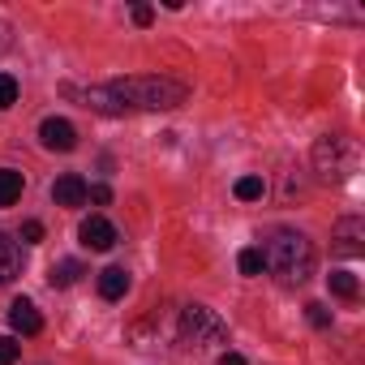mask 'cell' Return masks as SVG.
Here are the masks:
<instances>
[{
  "mask_svg": "<svg viewBox=\"0 0 365 365\" xmlns=\"http://www.w3.org/2000/svg\"><path fill=\"white\" fill-rule=\"evenodd\" d=\"M69 95H82L86 108L120 116V112H159V108H176L185 103V86L172 82V78H125V82H108V86H65Z\"/></svg>",
  "mask_w": 365,
  "mask_h": 365,
  "instance_id": "6da1fadb",
  "label": "cell"
},
{
  "mask_svg": "<svg viewBox=\"0 0 365 365\" xmlns=\"http://www.w3.org/2000/svg\"><path fill=\"white\" fill-rule=\"evenodd\" d=\"M305 318H309L314 327H331V309H327V305H318V301H314V305H305Z\"/></svg>",
  "mask_w": 365,
  "mask_h": 365,
  "instance_id": "d6986e66",
  "label": "cell"
},
{
  "mask_svg": "<svg viewBox=\"0 0 365 365\" xmlns=\"http://www.w3.org/2000/svg\"><path fill=\"white\" fill-rule=\"evenodd\" d=\"M150 18H155L150 5H133V22H138V26H150Z\"/></svg>",
  "mask_w": 365,
  "mask_h": 365,
  "instance_id": "7402d4cb",
  "label": "cell"
},
{
  "mask_svg": "<svg viewBox=\"0 0 365 365\" xmlns=\"http://www.w3.org/2000/svg\"><path fill=\"white\" fill-rule=\"evenodd\" d=\"M52 202L56 207H82L86 202V180L78 172H65L56 185H52Z\"/></svg>",
  "mask_w": 365,
  "mask_h": 365,
  "instance_id": "9c48e42d",
  "label": "cell"
},
{
  "mask_svg": "<svg viewBox=\"0 0 365 365\" xmlns=\"http://www.w3.org/2000/svg\"><path fill=\"white\" fill-rule=\"evenodd\" d=\"M232 194H237L241 202H258V198L267 194V180H262V176H241L237 185H232Z\"/></svg>",
  "mask_w": 365,
  "mask_h": 365,
  "instance_id": "4fadbf2b",
  "label": "cell"
},
{
  "mask_svg": "<svg viewBox=\"0 0 365 365\" xmlns=\"http://www.w3.org/2000/svg\"><path fill=\"white\" fill-rule=\"evenodd\" d=\"M331 250H335L339 258H361V254H365V220H361V215H344V220L335 224Z\"/></svg>",
  "mask_w": 365,
  "mask_h": 365,
  "instance_id": "5b68a950",
  "label": "cell"
},
{
  "mask_svg": "<svg viewBox=\"0 0 365 365\" xmlns=\"http://www.w3.org/2000/svg\"><path fill=\"white\" fill-rule=\"evenodd\" d=\"M14 103H18V82H14L9 73H0V112L14 108Z\"/></svg>",
  "mask_w": 365,
  "mask_h": 365,
  "instance_id": "e0dca14e",
  "label": "cell"
},
{
  "mask_svg": "<svg viewBox=\"0 0 365 365\" xmlns=\"http://www.w3.org/2000/svg\"><path fill=\"white\" fill-rule=\"evenodd\" d=\"M14 361H18V339L0 335V365H14Z\"/></svg>",
  "mask_w": 365,
  "mask_h": 365,
  "instance_id": "ac0fdd59",
  "label": "cell"
},
{
  "mask_svg": "<svg viewBox=\"0 0 365 365\" xmlns=\"http://www.w3.org/2000/svg\"><path fill=\"white\" fill-rule=\"evenodd\" d=\"M314 168H318V176L322 180H344V176H352L356 172V146L348 142V138H318V146H314Z\"/></svg>",
  "mask_w": 365,
  "mask_h": 365,
  "instance_id": "277c9868",
  "label": "cell"
},
{
  "mask_svg": "<svg viewBox=\"0 0 365 365\" xmlns=\"http://www.w3.org/2000/svg\"><path fill=\"white\" fill-rule=\"evenodd\" d=\"M327 284H331V292H335V297H356V288H361L352 271H331V275H327Z\"/></svg>",
  "mask_w": 365,
  "mask_h": 365,
  "instance_id": "2e32d148",
  "label": "cell"
},
{
  "mask_svg": "<svg viewBox=\"0 0 365 365\" xmlns=\"http://www.w3.org/2000/svg\"><path fill=\"white\" fill-rule=\"evenodd\" d=\"M262 262H267V271H271L284 288H297V284H305V279L314 275V245H309L301 232L279 228V232L267 237Z\"/></svg>",
  "mask_w": 365,
  "mask_h": 365,
  "instance_id": "7a4b0ae2",
  "label": "cell"
},
{
  "mask_svg": "<svg viewBox=\"0 0 365 365\" xmlns=\"http://www.w3.org/2000/svg\"><path fill=\"white\" fill-rule=\"evenodd\" d=\"M26 190V176L18 168H0V207H14Z\"/></svg>",
  "mask_w": 365,
  "mask_h": 365,
  "instance_id": "7c38bea8",
  "label": "cell"
},
{
  "mask_svg": "<svg viewBox=\"0 0 365 365\" xmlns=\"http://www.w3.org/2000/svg\"><path fill=\"white\" fill-rule=\"evenodd\" d=\"M86 198L99 202V207H108V202H112V190H108V185H86Z\"/></svg>",
  "mask_w": 365,
  "mask_h": 365,
  "instance_id": "44dd1931",
  "label": "cell"
},
{
  "mask_svg": "<svg viewBox=\"0 0 365 365\" xmlns=\"http://www.w3.org/2000/svg\"><path fill=\"white\" fill-rule=\"evenodd\" d=\"M9 327H14L18 335H39V331H43V314L35 309V301L18 297V301L9 305Z\"/></svg>",
  "mask_w": 365,
  "mask_h": 365,
  "instance_id": "ba28073f",
  "label": "cell"
},
{
  "mask_svg": "<svg viewBox=\"0 0 365 365\" xmlns=\"http://www.w3.org/2000/svg\"><path fill=\"white\" fill-rule=\"evenodd\" d=\"M78 275H82V262H73V258H69V262L52 267V275H48V279H52V288H69V284H78Z\"/></svg>",
  "mask_w": 365,
  "mask_h": 365,
  "instance_id": "9a60e30c",
  "label": "cell"
},
{
  "mask_svg": "<svg viewBox=\"0 0 365 365\" xmlns=\"http://www.w3.org/2000/svg\"><path fill=\"white\" fill-rule=\"evenodd\" d=\"M22 241H26V245H39V241H43V224H39V220H26V224H22Z\"/></svg>",
  "mask_w": 365,
  "mask_h": 365,
  "instance_id": "ffe728a7",
  "label": "cell"
},
{
  "mask_svg": "<svg viewBox=\"0 0 365 365\" xmlns=\"http://www.w3.org/2000/svg\"><path fill=\"white\" fill-rule=\"evenodd\" d=\"M39 142H43L48 150H73V146H78V129H73L65 116H48V120L39 125Z\"/></svg>",
  "mask_w": 365,
  "mask_h": 365,
  "instance_id": "52a82bcc",
  "label": "cell"
},
{
  "mask_svg": "<svg viewBox=\"0 0 365 365\" xmlns=\"http://www.w3.org/2000/svg\"><path fill=\"white\" fill-rule=\"evenodd\" d=\"M18 271H22V250H18V241H9L0 232V284L18 279Z\"/></svg>",
  "mask_w": 365,
  "mask_h": 365,
  "instance_id": "8fae6325",
  "label": "cell"
},
{
  "mask_svg": "<svg viewBox=\"0 0 365 365\" xmlns=\"http://www.w3.org/2000/svg\"><path fill=\"white\" fill-rule=\"evenodd\" d=\"M237 267H241V275H262V271H267V262H262V250H258V245L241 250V254H237Z\"/></svg>",
  "mask_w": 365,
  "mask_h": 365,
  "instance_id": "5bb4252c",
  "label": "cell"
},
{
  "mask_svg": "<svg viewBox=\"0 0 365 365\" xmlns=\"http://www.w3.org/2000/svg\"><path fill=\"white\" fill-rule=\"evenodd\" d=\"M78 237H82V245L95 250V254H108V250L116 245V228H112L103 215H86L82 228H78Z\"/></svg>",
  "mask_w": 365,
  "mask_h": 365,
  "instance_id": "8992f818",
  "label": "cell"
},
{
  "mask_svg": "<svg viewBox=\"0 0 365 365\" xmlns=\"http://www.w3.org/2000/svg\"><path fill=\"white\" fill-rule=\"evenodd\" d=\"M180 339L194 344V348H220L228 339V327L215 309L207 305H185L180 309Z\"/></svg>",
  "mask_w": 365,
  "mask_h": 365,
  "instance_id": "3957f363",
  "label": "cell"
},
{
  "mask_svg": "<svg viewBox=\"0 0 365 365\" xmlns=\"http://www.w3.org/2000/svg\"><path fill=\"white\" fill-rule=\"evenodd\" d=\"M129 292V271L125 267H108L103 275H99V297L103 301H120Z\"/></svg>",
  "mask_w": 365,
  "mask_h": 365,
  "instance_id": "30bf717a",
  "label": "cell"
},
{
  "mask_svg": "<svg viewBox=\"0 0 365 365\" xmlns=\"http://www.w3.org/2000/svg\"><path fill=\"white\" fill-rule=\"evenodd\" d=\"M220 365H245V356H241V352H224Z\"/></svg>",
  "mask_w": 365,
  "mask_h": 365,
  "instance_id": "603a6c76",
  "label": "cell"
}]
</instances>
